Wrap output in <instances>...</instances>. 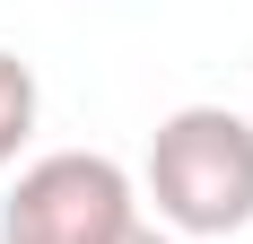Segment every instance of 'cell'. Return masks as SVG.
<instances>
[{
  "label": "cell",
  "mask_w": 253,
  "mask_h": 244,
  "mask_svg": "<svg viewBox=\"0 0 253 244\" xmlns=\"http://www.w3.org/2000/svg\"><path fill=\"white\" fill-rule=\"evenodd\" d=\"M114 244H175V236H166V227H149V218H131V227H123Z\"/></svg>",
  "instance_id": "4"
},
{
  "label": "cell",
  "mask_w": 253,
  "mask_h": 244,
  "mask_svg": "<svg viewBox=\"0 0 253 244\" xmlns=\"http://www.w3.org/2000/svg\"><path fill=\"white\" fill-rule=\"evenodd\" d=\"M149 201L175 236L253 227V122L236 105H183L149 140Z\"/></svg>",
  "instance_id": "1"
},
{
  "label": "cell",
  "mask_w": 253,
  "mask_h": 244,
  "mask_svg": "<svg viewBox=\"0 0 253 244\" xmlns=\"http://www.w3.org/2000/svg\"><path fill=\"white\" fill-rule=\"evenodd\" d=\"M140 218L131 174L96 148H52L9 183L0 201V244H114Z\"/></svg>",
  "instance_id": "2"
},
{
  "label": "cell",
  "mask_w": 253,
  "mask_h": 244,
  "mask_svg": "<svg viewBox=\"0 0 253 244\" xmlns=\"http://www.w3.org/2000/svg\"><path fill=\"white\" fill-rule=\"evenodd\" d=\"M26 131H35V70L18 52H0V166L26 148Z\"/></svg>",
  "instance_id": "3"
}]
</instances>
